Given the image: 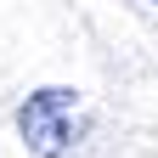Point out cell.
Segmentation results:
<instances>
[{
	"label": "cell",
	"instance_id": "obj_1",
	"mask_svg": "<svg viewBox=\"0 0 158 158\" xmlns=\"http://www.w3.org/2000/svg\"><path fill=\"white\" fill-rule=\"evenodd\" d=\"M17 130L34 147V158H68L85 135V102L68 85H45L17 107Z\"/></svg>",
	"mask_w": 158,
	"mask_h": 158
}]
</instances>
